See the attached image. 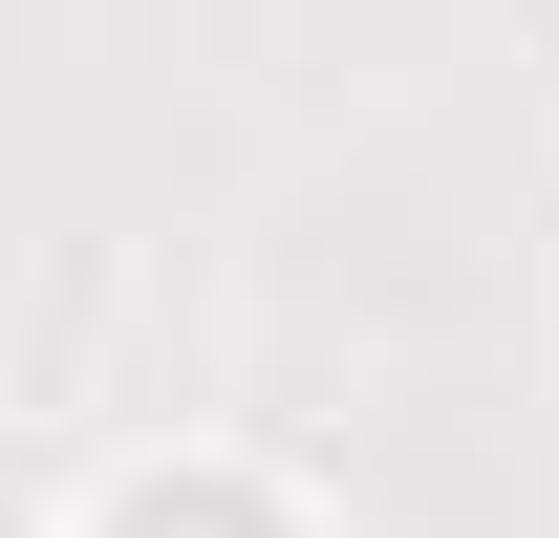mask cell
<instances>
[{
	"label": "cell",
	"instance_id": "obj_1",
	"mask_svg": "<svg viewBox=\"0 0 559 538\" xmlns=\"http://www.w3.org/2000/svg\"><path fill=\"white\" fill-rule=\"evenodd\" d=\"M130 538H259V517H237V495H151Z\"/></svg>",
	"mask_w": 559,
	"mask_h": 538
}]
</instances>
